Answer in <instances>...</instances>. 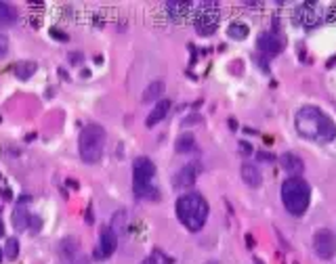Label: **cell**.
Wrapping results in <instances>:
<instances>
[{
    "instance_id": "obj_15",
    "label": "cell",
    "mask_w": 336,
    "mask_h": 264,
    "mask_svg": "<svg viewBox=\"0 0 336 264\" xmlns=\"http://www.w3.org/2000/svg\"><path fill=\"white\" fill-rule=\"evenodd\" d=\"M242 180L246 182L248 187H261L263 176H261V172H259L257 166L246 161V164H242Z\"/></svg>"
},
{
    "instance_id": "obj_6",
    "label": "cell",
    "mask_w": 336,
    "mask_h": 264,
    "mask_svg": "<svg viewBox=\"0 0 336 264\" xmlns=\"http://www.w3.org/2000/svg\"><path fill=\"white\" fill-rule=\"evenodd\" d=\"M328 19H332L330 11L320 2H303L297 6V11H294V21L299 25H305V27L320 25L324 21H328Z\"/></svg>"
},
{
    "instance_id": "obj_19",
    "label": "cell",
    "mask_w": 336,
    "mask_h": 264,
    "mask_svg": "<svg viewBox=\"0 0 336 264\" xmlns=\"http://www.w3.org/2000/svg\"><path fill=\"white\" fill-rule=\"evenodd\" d=\"M17 21V8L11 2H0V23L11 25Z\"/></svg>"
},
{
    "instance_id": "obj_26",
    "label": "cell",
    "mask_w": 336,
    "mask_h": 264,
    "mask_svg": "<svg viewBox=\"0 0 336 264\" xmlns=\"http://www.w3.org/2000/svg\"><path fill=\"white\" fill-rule=\"evenodd\" d=\"M200 122H202V118L193 114V116H189V118L183 120V124H185V126H191V124H200Z\"/></svg>"
},
{
    "instance_id": "obj_24",
    "label": "cell",
    "mask_w": 336,
    "mask_h": 264,
    "mask_svg": "<svg viewBox=\"0 0 336 264\" xmlns=\"http://www.w3.org/2000/svg\"><path fill=\"white\" fill-rule=\"evenodd\" d=\"M4 256H6L8 260H15V258L19 256V241H17L15 237L6 239V246H4Z\"/></svg>"
},
{
    "instance_id": "obj_27",
    "label": "cell",
    "mask_w": 336,
    "mask_h": 264,
    "mask_svg": "<svg viewBox=\"0 0 336 264\" xmlns=\"http://www.w3.org/2000/svg\"><path fill=\"white\" fill-rule=\"evenodd\" d=\"M8 50V42H6V36H0V57H4Z\"/></svg>"
},
{
    "instance_id": "obj_16",
    "label": "cell",
    "mask_w": 336,
    "mask_h": 264,
    "mask_svg": "<svg viewBox=\"0 0 336 264\" xmlns=\"http://www.w3.org/2000/svg\"><path fill=\"white\" fill-rule=\"evenodd\" d=\"M29 222H32V214L27 212V208L23 206H17L15 212H13V225L17 231H25L29 227Z\"/></svg>"
},
{
    "instance_id": "obj_21",
    "label": "cell",
    "mask_w": 336,
    "mask_h": 264,
    "mask_svg": "<svg viewBox=\"0 0 336 264\" xmlns=\"http://www.w3.org/2000/svg\"><path fill=\"white\" fill-rule=\"evenodd\" d=\"M248 25L246 23H240V21H236V23H231L229 27H227V36L231 38V40H244L248 36Z\"/></svg>"
},
{
    "instance_id": "obj_22",
    "label": "cell",
    "mask_w": 336,
    "mask_h": 264,
    "mask_svg": "<svg viewBox=\"0 0 336 264\" xmlns=\"http://www.w3.org/2000/svg\"><path fill=\"white\" fill-rule=\"evenodd\" d=\"M193 147H196V138H193V134H183L175 143V149L179 151V153H189Z\"/></svg>"
},
{
    "instance_id": "obj_18",
    "label": "cell",
    "mask_w": 336,
    "mask_h": 264,
    "mask_svg": "<svg viewBox=\"0 0 336 264\" xmlns=\"http://www.w3.org/2000/svg\"><path fill=\"white\" fill-rule=\"evenodd\" d=\"M164 80H156V82H151L147 88H145V93H143V103H151V101H158L162 97V93H164Z\"/></svg>"
},
{
    "instance_id": "obj_4",
    "label": "cell",
    "mask_w": 336,
    "mask_h": 264,
    "mask_svg": "<svg viewBox=\"0 0 336 264\" xmlns=\"http://www.w3.org/2000/svg\"><path fill=\"white\" fill-rule=\"evenodd\" d=\"M105 128L99 126V124H88L82 128L80 132V138H78V151H80V157L86 164H97V161L103 157V151H105Z\"/></svg>"
},
{
    "instance_id": "obj_8",
    "label": "cell",
    "mask_w": 336,
    "mask_h": 264,
    "mask_svg": "<svg viewBox=\"0 0 336 264\" xmlns=\"http://www.w3.org/2000/svg\"><path fill=\"white\" fill-rule=\"evenodd\" d=\"M313 250L322 260H330L336 254V235L330 229H320L313 237Z\"/></svg>"
},
{
    "instance_id": "obj_1",
    "label": "cell",
    "mask_w": 336,
    "mask_h": 264,
    "mask_svg": "<svg viewBox=\"0 0 336 264\" xmlns=\"http://www.w3.org/2000/svg\"><path fill=\"white\" fill-rule=\"evenodd\" d=\"M294 126H297V132L303 138L315 140V143H330L336 138L334 120L315 105L301 107L297 111V118H294Z\"/></svg>"
},
{
    "instance_id": "obj_36",
    "label": "cell",
    "mask_w": 336,
    "mask_h": 264,
    "mask_svg": "<svg viewBox=\"0 0 336 264\" xmlns=\"http://www.w3.org/2000/svg\"><path fill=\"white\" fill-rule=\"evenodd\" d=\"M0 260H2V252H0Z\"/></svg>"
},
{
    "instance_id": "obj_7",
    "label": "cell",
    "mask_w": 336,
    "mask_h": 264,
    "mask_svg": "<svg viewBox=\"0 0 336 264\" xmlns=\"http://www.w3.org/2000/svg\"><path fill=\"white\" fill-rule=\"evenodd\" d=\"M219 27V11L215 8V4H204L200 6V11L196 15V29L202 36H210L215 34Z\"/></svg>"
},
{
    "instance_id": "obj_25",
    "label": "cell",
    "mask_w": 336,
    "mask_h": 264,
    "mask_svg": "<svg viewBox=\"0 0 336 264\" xmlns=\"http://www.w3.org/2000/svg\"><path fill=\"white\" fill-rule=\"evenodd\" d=\"M48 34L53 36L55 40H59V42H67V40H69V36H67L65 32H61L59 27H50V32H48Z\"/></svg>"
},
{
    "instance_id": "obj_23",
    "label": "cell",
    "mask_w": 336,
    "mask_h": 264,
    "mask_svg": "<svg viewBox=\"0 0 336 264\" xmlns=\"http://www.w3.org/2000/svg\"><path fill=\"white\" fill-rule=\"evenodd\" d=\"M124 218H126V212H124V210L116 212V214H114V218H111V229H114V233H116V235H122V233H124V229H126V222H124Z\"/></svg>"
},
{
    "instance_id": "obj_17",
    "label": "cell",
    "mask_w": 336,
    "mask_h": 264,
    "mask_svg": "<svg viewBox=\"0 0 336 264\" xmlns=\"http://www.w3.org/2000/svg\"><path fill=\"white\" fill-rule=\"evenodd\" d=\"M166 6V11L172 19H181V17H185L189 11H191V2H177V0H170V2L164 4Z\"/></svg>"
},
{
    "instance_id": "obj_29",
    "label": "cell",
    "mask_w": 336,
    "mask_h": 264,
    "mask_svg": "<svg viewBox=\"0 0 336 264\" xmlns=\"http://www.w3.org/2000/svg\"><path fill=\"white\" fill-rule=\"evenodd\" d=\"M240 151H242V153H252V147H250V143H246V140H242V143H240Z\"/></svg>"
},
{
    "instance_id": "obj_28",
    "label": "cell",
    "mask_w": 336,
    "mask_h": 264,
    "mask_svg": "<svg viewBox=\"0 0 336 264\" xmlns=\"http://www.w3.org/2000/svg\"><path fill=\"white\" fill-rule=\"evenodd\" d=\"M29 229H32L34 233H38V231H40V218H38V216H32V222H29Z\"/></svg>"
},
{
    "instance_id": "obj_31",
    "label": "cell",
    "mask_w": 336,
    "mask_h": 264,
    "mask_svg": "<svg viewBox=\"0 0 336 264\" xmlns=\"http://www.w3.org/2000/svg\"><path fill=\"white\" fill-rule=\"evenodd\" d=\"M141 264H160V262L156 260V256H149V258H145V260L141 262Z\"/></svg>"
},
{
    "instance_id": "obj_11",
    "label": "cell",
    "mask_w": 336,
    "mask_h": 264,
    "mask_svg": "<svg viewBox=\"0 0 336 264\" xmlns=\"http://www.w3.org/2000/svg\"><path fill=\"white\" fill-rule=\"evenodd\" d=\"M257 46L261 53L265 55H278L282 53V48H284V38L276 32H263L257 40Z\"/></svg>"
},
{
    "instance_id": "obj_2",
    "label": "cell",
    "mask_w": 336,
    "mask_h": 264,
    "mask_svg": "<svg viewBox=\"0 0 336 264\" xmlns=\"http://www.w3.org/2000/svg\"><path fill=\"white\" fill-rule=\"evenodd\" d=\"M177 216L187 231H200L208 218V201L200 193H185L177 199Z\"/></svg>"
},
{
    "instance_id": "obj_10",
    "label": "cell",
    "mask_w": 336,
    "mask_h": 264,
    "mask_svg": "<svg viewBox=\"0 0 336 264\" xmlns=\"http://www.w3.org/2000/svg\"><path fill=\"white\" fill-rule=\"evenodd\" d=\"M118 248V235L114 233L111 227H103L101 229V235H99V248L95 252V258L97 260H107L111 254L116 252Z\"/></svg>"
},
{
    "instance_id": "obj_30",
    "label": "cell",
    "mask_w": 336,
    "mask_h": 264,
    "mask_svg": "<svg viewBox=\"0 0 336 264\" xmlns=\"http://www.w3.org/2000/svg\"><path fill=\"white\" fill-rule=\"evenodd\" d=\"M259 159H261V161H273V155L263 153V151H261V153H259Z\"/></svg>"
},
{
    "instance_id": "obj_35",
    "label": "cell",
    "mask_w": 336,
    "mask_h": 264,
    "mask_svg": "<svg viewBox=\"0 0 336 264\" xmlns=\"http://www.w3.org/2000/svg\"><path fill=\"white\" fill-rule=\"evenodd\" d=\"M254 264H263V260L261 258H254Z\"/></svg>"
},
{
    "instance_id": "obj_33",
    "label": "cell",
    "mask_w": 336,
    "mask_h": 264,
    "mask_svg": "<svg viewBox=\"0 0 336 264\" xmlns=\"http://www.w3.org/2000/svg\"><path fill=\"white\" fill-rule=\"evenodd\" d=\"M2 195H4V199H11V193H8V189L2 191Z\"/></svg>"
},
{
    "instance_id": "obj_32",
    "label": "cell",
    "mask_w": 336,
    "mask_h": 264,
    "mask_svg": "<svg viewBox=\"0 0 336 264\" xmlns=\"http://www.w3.org/2000/svg\"><path fill=\"white\" fill-rule=\"evenodd\" d=\"M229 128H231V130H236V128H238V124H236V120H229Z\"/></svg>"
},
{
    "instance_id": "obj_12",
    "label": "cell",
    "mask_w": 336,
    "mask_h": 264,
    "mask_svg": "<svg viewBox=\"0 0 336 264\" xmlns=\"http://www.w3.org/2000/svg\"><path fill=\"white\" fill-rule=\"evenodd\" d=\"M280 164L290 174V178H299L303 174V170H305L303 159L297 153H290V151H288V153H284V155H280Z\"/></svg>"
},
{
    "instance_id": "obj_20",
    "label": "cell",
    "mask_w": 336,
    "mask_h": 264,
    "mask_svg": "<svg viewBox=\"0 0 336 264\" xmlns=\"http://www.w3.org/2000/svg\"><path fill=\"white\" fill-rule=\"evenodd\" d=\"M36 63L34 61H21V63H17L15 65V74L19 80H27V78H32V74L36 72Z\"/></svg>"
},
{
    "instance_id": "obj_14",
    "label": "cell",
    "mask_w": 336,
    "mask_h": 264,
    "mask_svg": "<svg viewBox=\"0 0 336 264\" xmlns=\"http://www.w3.org/2000/svg\"><path fill=\"white\" fill-rule=\"evenodd\" d=\"M170 107H172V103L168 99H162V101H158L156 103V107L151 109V114L147 116V120H145V126L147 128H154L156 124H160L162 120H164L166 116H168V111H170Z\"/></svg>"
},
{
    "instance_id": "obj_5",
    "label": "cell",
    "mask_w": 336,
    "mask_h": 264,
    "mask_svg": "<svg viewBox=\"0 0 336 264\" xmlns=\"http://www.w3.org/2000/svg\"><path fill=\"white\" fill-rule=\"evenodd\" d=\"M156 174V166L149 157H137L132 161V191L139 199H156L158 193L156 187L151 185Z\"/></svg>"
},
{
    "instance_id": "obj_9",
    "label": "cell",
    "mask_w": 336,
    "mask_h": 264,
    "mask_svg": "<svg viewBox=\"0 0 336 264\" xmlns=\"http://www.w3.org/2000/svg\"><path fill=\"white\" fill-rule=\"evenodd\" d=\"M200 174H202V164L200 161H191V164L183 166L175 174V178H172V187L175 189H189V187L196 185Z\"/></svg>"
},
{
    "instance_id": "obj_13",
    "label": "cell",
    "mask_w": 336,
    "mask_h": 264,
    "mask_svg": "<svg viewBox=\"0 0 336 264\" xmlns=\"http://www.w3.org/2000/svg\"><path fill=\"white\" fill-rule=\"evenodd\" d=\"M59 250L65 256L67 262H72V264H86V260L82 256V252H80V246H78L76 239H63V241H61V248Z\"/></svg>"
},
{
    "instance_id": "obj_3",
    "label": "cell",
    "mask_w": 336,
    "mask_h": 264,
    "mask_svg": "<svg viewBox=\"0 0 336 264\" xmlns=\"http://www.w3.org/2000/svg\"><path fill=\"white\" fill-rule=\"evenodd\" d=\"M282 201L292 216H303L309 208L311 201V187L307 180L299 178H288L282 185Z\"/></svg>"
},
{
    "instance_id": "obj_34",
    "label": "cell",
    "mask_w": 336,
    "mask_h": 264,
    "mask_svg": "<svg viewBox=\"0 0 336 264\" xmlns=\"http://www.w3.org/2000/svg\"><path fill=\"white\" fill-rule=\"evenodd\" d=\"M2 233H4V225H2V220H0V237H2Z\"/></svg>"
}]
</instances>
